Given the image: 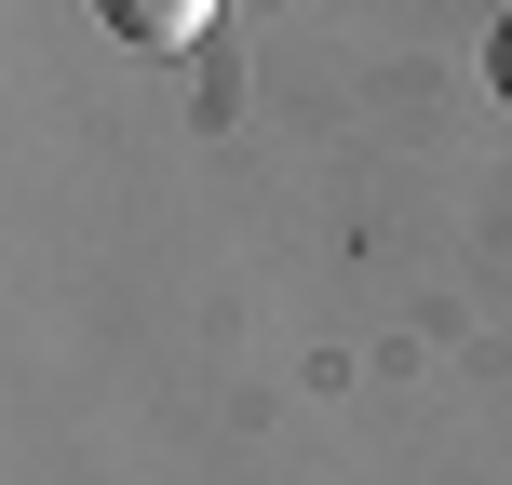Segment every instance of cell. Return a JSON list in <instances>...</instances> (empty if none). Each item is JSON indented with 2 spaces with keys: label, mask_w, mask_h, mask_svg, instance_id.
Segmentation results:
<instances>
[{
  "label": "cell",
  "mask_w": 512,
  "mask_h": 485,
  "mask_svg": "<svg viewBox=\"0 0 512 485\" xmlns=\"http://www.w3.org/2000/svg\"><path fill=\"white\" fill-rule=\"evenodd\" d=\"M95 14L122 27L135 54H189V41H203V27H216V0H95Z\"/></svg>",
  "instance_id": "cell-1"
},
{
  "label": "cell",
  "mask_w": 512,
  "mask_h": 485,
  "mask_svg": "<svg viewBox=\"0 0 512 485\" xmlns=\"http://www.w3.org/2000/svg\"><path fill=\"white\" fill-rule=\"evenodd\" d=\"M486 81H499V95H512V27H499V41H486Z\"/></svg>",
  "instance_id": "cell-2"
}]
</instances>
